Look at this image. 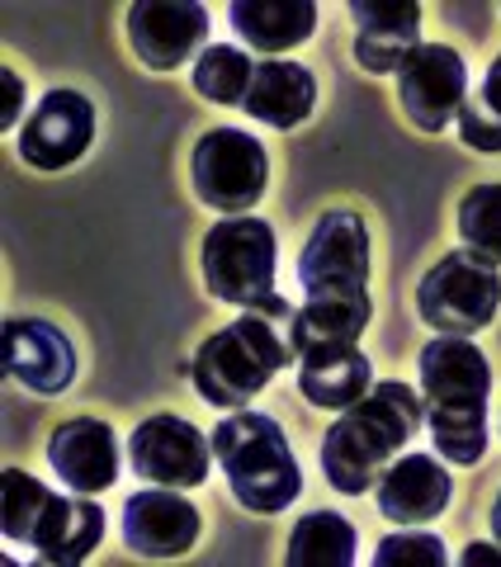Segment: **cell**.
<instances>
[{"label":"cell","instance_id":"cell-1","mask_svg":"<svg viewBox=\"0 0 501 567\" xmlns=\"http://www.w3.org/2000/svg\"><path fill=\"white\" fill-rule=\"evenodd\" d=\"M298 284L308 303L294 312V350H341L360 346L374 317L369 303V227L355 208L321 213L298 256Z\"/></svg>","mask_w":501,"mask_h":567},{"label":"cell","instance_id":"cell-2","mask_svg":"<svg viewBox=\"0 0 501 567\" xmlns=\"http://www.w3.org/2000/svg\"><path fill=\"white\" fill-rule=\"evenodd\" d=\"M426 421V398L411 383H374L369 393L346 406L321 435V473L341 496H365L392 464V454L411 445Z\"/></svg>","mask_w":501,"mask_h":567},{"label":"cell","instance_id":"cell-3","mask_svg":"<svg viewBox=\"0 0 501 567\" xmlns=\"http://www.w3.org/2000/svg\"><path fill=\"white\" fill-rule=\"evenodd\" d=\"M421 398L431 421L436 454L444 464L469 468L488 454V398L492 369L473 336H436L421 350Z\"/></svg>","mask_w":501,"mask_h":567},{"label":"cell","instance_id":"cell-4","mask_svg":"<svg viewBox=\"0 0 501 567\" xmlns=\"http://www.w3.org/2000/svg\"><path fill=\"white\" fill-rule=\"evenodd\" d=\"M289 327H294V317L242 308L237 322L213 331L208 341L194 350L190 379L200 388V398L213 406H227V412H242L250 398H260L279 369L298 364Z\"/></svg>","mask_w":501,"mask_h":567},{"label":"cell","instance_id":"cell-5","mask_svg":"<svg viewBox=\"0 0 501 567\" xmlns=\"http://www.w3.org/2000/svg\"><path fill=\"white\" fill-rule=\"evenodd\" d=\"M208 440H213L218 468L227 473V492L242 502V511H250V516H279V511H289L298 502L303 468L275 416L242 406V412H232L213 425Z\"/></svg>","mask_w":501,"mask_h":567},{"label":"cell","instance_id":"cell-6","mask_svg":"<svg viewBox=\"0 0 501 567\" xmlns=\"http://www.w3.org/2000/svg\"><path fill=\"white\" fill-rule=\"evenodd\" d=\"M200 270H204V289L232 308H265L275 298V279H279V241L275 227L265 218H223L204 233L200 246Z\"/></svg>","mask_w":501,"mask_h":567},{"label":"cell","instance_id":"cell-7","mask_svg":"<svg viewBox=\"0 0 501 567\" xmlns=\"http://www.w3.org/2000/svg\"><path fill=\"white\" fill-rule=\"evenodd\" d=\"M501 308V265L473 256L469 246L440 256L417 284V312L440 336H478L497 322Z\"/></svg>","mask_w":501,"mask_h":567},{"label":"cell","instance_id":"cell-8","mask_svg":"<svg viewBox=\"0 0 501 567\" xmlns=\"http://www.w3.org/2000/svg\"><path fill=\"white\" fill-rule=\"evenodd\" d=\"M190 181L204 208L237 218V213L256 208L270 185V152L260 147V137L242 128H208L190 152Z\"/></svg>","mask_w":501,"mask_h":567},{"label":"cell","instance_id":"cell-9","mask_svg":"<svg viewBox=\"0 0 501 567\" xmlns=\"http://www.w3.org/2000/svg\"><path fill=\"white\" fill-rule=\"evenodd\" d=\"M213 458V440L200 431L194 421L175 416V412H156L129 435V468L142 483L156 487H204Z\"/></svg>","mask_w":501,"mask_h":567},{"label":"cell","instance_id":"cell-10","mask_svg":"<svg viewBox=\"0 0 501 567\" xmlns=\"http://www.w3.org/2000/svg\"><path fill=\"white\" fill-rule=\"evenodd\" d=\"M469 100V62L450 43H421L398 71V104L417 133H444Z\"/></svg>","mask_w":501,"mask_h":567},{"label":"cell","instance_id":"cell-11","mask_svg":"<svg viewBox=\"0 0 501 567\" xmlns=\"http://www.w3.org/2000/svg\"><path fill=\"white\" fill-rule=\"evenodd\" d=\"M95 142V104L81 91H48L39 110L20 128V162L33 171H67L76 166Z\"/></svg>","mask_w":501,"mask_h":567},{"label":"cell","instance_id":"cell-12","mask_svg":"<svg viewBox=\"0 0 501 567\" xmlns=\"http://www.w3.org/2000/svg\"><path fill=\"white\" fill-rule=\"evenodd\" d=\"M129 43L147 71H175L208 48V10L200 0H137L129 6Z\"/></svg>","mask_w":501,"mask_h":567},{"label":"cell","instance_id":"cell-13","mask_svg":"<svg viewBox=\"0 0 501 567\" xmlns=\"http://www.w3.org/2000/svg\"><path fill=\"white\" fill-rule=\"evenodd\" d=\"M200 506L185 502L181 487H142L129 496L123 506V544L133 548L137 558L147 563H166V558H181L200 544Z\"/></svg>","mask_w":501,"mask_h":567},{"label":"cell","instance_id":"cell-14","mask_svg":"<svg viewBox=\"0 0 501 567\" xmlns=\"http://www.w3.org/2000/svg\"><path fill=\"white\" fill-rule=\"evenodd\" d=\"M0 354H6V374L24 383L29 393L58 398L76 379V346L62 327L43 317H10L0 327Z\"/></svg>","mask_w":501,"mask_h":567},{"label":"cell","instance_id":"cell-15","mask_svg":"<svg viewBox=\"0 0 501 567\" xmlns=\"http://www.w3.org/2000/svg\"><path fill=\"white\" fill-rule=\"evenodd\" d=\"M48 464L62 487L81 496H100L119 483L123 450L110 421L100 416H71L48 435Z\"/></svg>","mask_w":501,"mask_h":567},{"label":"cell","instance_id":"cell-16","mask_svg":"<svg viewBox=\"0 0 501 567\" xmlns=\"http://www.w3.org/2000/svg\"><path fill=\"white\" fill-rule=\"evenodd\" d=\"M421 14L417 0H350L355 62L369 76H398L402 62L421 48Z\"/></svg>","mask_w":501,"mask_h":567},{"label":"cell","instance_id":"cell-17","mask_svg":"<svg viewBox=\"0 0 501 567\" xmlns=\"http://www.w3.org/2000/svg\"><path fill=\"white\" fill-rule=\"evenodd\" d=\"M379 492V516L392 525H431L444 516L454 496V477L444 473L440 458L431 454H402L384 468V477L374 483Z\"/></svg>","mask_w":501,"mask_h":567},{"label":"cell","instance_id":"cell-18","mask_svg":"<svg viewBox=\"0 0 501 567\" xmlns=\"http://www.w3.org/2000/svg\"><path fill=\"white\" fill-rule=\"evenodd\" d=\"M242 110L256 123H265V128H279V133L298 128V123H308L313 110H317V76L303 62L260 58Z\"/></svg>","mask_w":501,"mask_h":567},{"label":"cell","instance_id":"cell-19","mask_svg":"<svg viewBox=\"0 0 501 567\" xmlns=\"http://www.w3.org/2000/svg\"><path fill=\"white\" fill-rule=\"evenodd\" d=\"M104 539V511L95 506V496H58L43 511L39 529H33V548L39 563H58V567H76L100 548Z\"/></svg>","mask_w":501,"mask_h":567},{"label":"cell","instance_id":"cell-20","mask_svg":"<svg viewBox=\"0 0 501 567\" xmlns=\"http://www.w3.org/2000/svg\"><path fill=\"white\" fill-rule=\"evenodd\" d=\"M374 388V364L360 346L298 354V393L321 412H346Z\"/></svg>","mask_w":501,"mask_h":567},{"label":"cell","instance_id":"cell-21","mask_svg":"<svg viewBox=\"0 0 501 567\" xmlns=\"http://www.w3.org/2000/svg\"><path fill=\"white\" fill-rule=\"evenodd\" d=\"M227 20L237 39L256 52H289L313 39L317 29V6L313 0H232Z\"/></svg>","mask_w":501,"mask_h":567},{"label":"cell","instance_id":"cell-22","mask_svg":"<svg viewBox=\"0 0 501 567\" xmlns=\"http://www.w3.org/2000/svg\"><path fill=\"white\" fill-rule=\"evenodd\" d=\"M355 548H360V529L341 511H308L289 529L284 563L289 567H355Z\"/></svg>","mask_w":501,"mask_h":567},{"label":"cell","instance_id":"cell-23","mask_svg":"<svg viewBox=\"0 0 501 567\" xmlns=\"http://www.w3.org/2000/svg\"><path fill=\"white\" fill-rule=\"evenodd\" d=\"M250 76H256V58H246L232 43H208L200 62H194V91L213 104H242L250 91Z\"/></svg>","mask_w":501,"mask_h":567},{"label":"cell","instance_id":"cell-24","mask_svg":"<svg viewBox=\"0 0 501 567\" xmlns=\"http://www.w3.org/2000/svg\"><path fill=\"white\" fill-rule=\"evenodd\" d=\"M52 502V487H43L33 473L24 468H6L0 473V529H6L10 544H33V529H39L43 511Z\"/></svg>","mask_w":501,"mask_h":567},{"label":"cell","instance_id":"cell-25","mask_svg":"<svg viewBox=\"0 0 501 567\" xmlns=\"http://www.w3.org/2000/svg\"><path fill=\"white\" fill-rule=\"evenodd\" d=\"M459 142L473 152H501V52L492 58L488 76H482L478 91H469V100H463L459 110Z\"/></svg>","mask_w":501,"mask_h":567},{"label":"cell","instance_id":"cell-26","mask_svg":"<svg viewBox=\"0 0 501 567\" xmlns=\"http://www.w3.org/2000/svg\"><path fill=\"white\" fill-rule=\"evenodd\" d=\"M459 237L473 256L501 265V185H473L459 199Z\"/></svg>","mask_w":501,"mask_h":567},{"label":"cell","instance_id":"cell-27","mask_svg":"<svg viewBox=\"0 0 501 567\" xmlns=\"http://www.w3.org/2000/svg\"><path fill=\"white\" fill-rule=\"evenodd\" d=\"M450 548L440 535H421L417 525H402L398 535H384L374 548V567H444Z\"/></svg>","mask_w":501,"mask_h":567},{"label":"cell","instance_id":"cell-28","mask_svg":"<svg viewBox=\"0 0 501 567\" xmlns=\"http://www.w3.org/2000/svg\"><path fill=\"white\" fill-rule=\"evenodd\" d=\"M0 85H6V110H0V128H14V118L24 114V81L6 66V71H0Z\"/></svg>","mask_w":501,"mask_h":567},{"label":"cell","instance_id":"cell-29","mask_svg":"<svg viewBox=\"0 0 501 567\" xmlns=\"http://www.w3.org/2000/svg\"><path fill=\"white\" fill-rule=\"evenodd\" d=\"M459 567H501V544H469L459 554Z\"/></svg>","mask_w":501,"mask_h":567},{"label":"cell","instance_id":"cell-30","mask_svg":"<svg viewBox=\"0 0 501 567\" xmlns=\"http://www.w3.org/2000/svg\"><path fill=\"white\" fill-rule=\"evenodd\" d=\"M488 520H492V535H497V544H501V492H497V502H492V511H488Z\"/></svg>","mask_w":501,"mask_h":567},{"label":"cell","instance_id":"cell-31","mask_svg":"<svg viewBox=\"0 0 501 567\" xmlns=\"http://www.w3.org/2000/svg\"><path fill=\"white\" fill-rule=\"evenodd\" d=\"M497 425H501V421H497Z\"/></svg>","mask_w":501,"mask_h":567}]
</instances>
